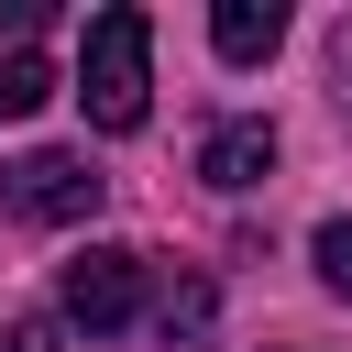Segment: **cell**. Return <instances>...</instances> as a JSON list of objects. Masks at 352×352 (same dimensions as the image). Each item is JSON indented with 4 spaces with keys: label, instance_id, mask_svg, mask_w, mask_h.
<instances>
[{
    "label": "cell",
    "instance_id": "1",
    "mask_svg": "<svg viewBox=\"0 0 352 352\" xmlns=\"http://www.w3.org/2000/svg\"><path fill=\"white\" fill-rule=\"evenodd\" d=\"M77 110H88V132H143V110H154V22L143 11H99L88 22Z\"/></svg>",
    "mask_w": 352,
    "mask_h": 352
},
{
    "label": "cell",
    "instance_id": "11",
    "mask_svg": "<svg viewBox=\"0 0 352 352\" xmlns=\"http://www.w3.org/2000/svg\"><path fill=\"white\" fill-rule=\"evenodd\" d=\"M11 352H55V319H22V330H11Z\"/></svg>",
    "mask_w": 352,
    "mask_h": 352
},
{
    "label": "cell",
    "instance_id": "2",
    "mask_svg": "<svg viewBox=\"0 0 352 352\" xmlns=\"http://www.w3.org/2000/svg\"><path fill=\"white\" fill-rule=\"evenodd\" d=\"M99 187H110V176H99L88 154H55V143L22 154V165H0V209H11V220H44V231H55V220H88Z\"/></svg>",
    "mask_w": 352,
    "mask_h": 352
},
{
    "label": "cell",
    "instance_id": "5",
    "mask_svg": "<svg viewBox=\"0 0 352 352\" xmlns=\"http://www.w3.org/2000/svg\"><path fill=\"white\" fill-rule=\"evenodd\" d=\"M209 44H220L231 66H264V55L286 44V11H275V0H220V11H209Z\"/></svg>",
    "mask_w": 352,
    "mask_h": 352
},
{
    "label": "cell",
    "instance_id": "6",
    "mask_svg": "<svg viewBox=\"0 0 352 352\" xmlns=\"http://www.w3.org/2000/svg\"><path fill=\"white\" fill-rule=\"evenodd\" d=\"M44 99H55V66H44L33 44H11V55H0V121H33Z\"/></svg>",
    "mask_w": 352,
    "mask_h": 352
},
{
    "label": "cell",
    "instance_id": "7",
    "mask_svg": "<svg viewBox=\"0 0 352 352\" xmlns=\"http://www.w3.org/2000/svg\"><path fill=\"white\" fill-rule=\"evenodd\" d=\"M308 264H319V286H330V297H352V220H319Z\"/></svg>",
    "mask_w": 352,
    "mask_h": 352
},
{
    "label": "cell",
    "instance_id": "8",
    "mask_svg": "<svg viewBox=\"0 0 352 352\" xmlns=\"http://www.w3.org/2000/svg\"><path fill=\"white\" fill-rule=\"evenodd\" d=\"M154 330H165V341H209V286H176V297L154 308Z\"/></svg>",
    "mask_w": 352,
    "mask_h": 352
},
{
    "label": "cell",
    "instance_id": "10",
    "mask_svg": "<svg viewBox=\"0 0 352 352\" xmlns=\"http://www.w3.org/2000/svg\"><path fill=\"white\" fill-rule=\"evenodd\" d=\"M0 33H44V0H0Z\"/></svg>",
    "mask_w": 352,
    "mask_h": 352
},
{
    "label": "cell",
    "instance_id": "9",
    "mask_svg": "<svg viewBox=\"0 0 352 352\" xmlns=\"http://www.w3.org/2000/svg\"><path fill=\"white\" fill-rule=\"evenodd\" d=\"M330 99H341V121H352V22L330 33Z\"/></svg>",
    "mask_w": 352,
    "mask_h": 352
},
{
    "label": "cell",
    "instance_id": "4",
    "mask_svg": "<svg viewBox=\"0 0 352 352\" xmlns=\"http://www.w3.org/2000/svg\"><path fill=\"white\" fill-rule=\"evenodd\" d=\"M198 176H209V187H231V198H242V187H264V176H275V121H220V132L198 143Z\"/></svg>",
    "mask_w": 352,
    "mask_h": 352
},
{
    "label": "cell",
    "instance_id": "3",
    "mask_svg": "<svg viewBox=\"0 0 352 352\" xmlns=\"http://www.w3.org/2000/svg\"><path fill=\"white\" fill-rule=\"evenodd\" d=\"M55 308H66L77 330H121V319L143 308V253H121V242H88V253L55 275Z\"/></svg>",
    "mask_w": 352,
    "mask_h": 352
}]
</instances>
